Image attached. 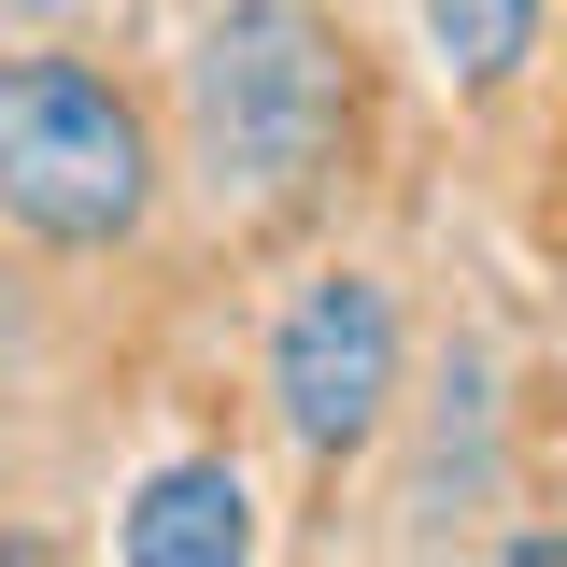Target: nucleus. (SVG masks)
<instances>
[{
  "label": "nucleus",
  "mask_w": 567,
  "mask_h": 567,
  "mask_svg": "<svg viewBox=\"0 0 567 567\" xmlns=\"http://www.w3.org/2000/svg\"><path fill=\"white\" fill-rule=\"evenodd\" d=\"M398 369H412V327H398V284L383 270H312L270 327V412L312 468L369 454L398 425Z\"/></svg>",
  "instance_id": "3"
},
{
  "label": "nucleus",
  "mask_w": 567,
  "mask_h": 567,
  "mask_svg": "<svg viewBox=\"0 0 567 567\" xmlns=\"http://www.w3.org/2000/svg\"><path fill=\"white\" fill-rule=\"evenodd\" d=\"M539 14H554V0H425V43H440V71H454L468 100H496L511 71L539 58Z\"/></svg>",
  "instance_id": "5"
},
{
  "label": "nucleus",
  "mask_w": 567,
  "mask_h": 567,
  "mask_svg": "<svg viewBox=\"0 0 567 567\" xmlns=\"http://www.w3.org/2000/svg\"><path fill=\"white\" fill-rule=\"evenodd\" d=\"M0 213L58 256H100L156 213V128L85 58H0Z\"/></svg>",
  "instance_id": "2"
},
{
  "label": "nucleus",
  "mask_w": 567,
  "mask_h": 567,
  "mask_svg": "<svg viewBox=\"0 0 567 567\" xmlns=\"http://www.w3.org/2000/svg\"><path fill=\"white\" fill-rule=\"evenodd\" d=\"M14 14H58V0H14Z\"/></svg>",
  "instance_id": "6"
},
{
  "label": "nucleus",
  "mask_w": 567,
  "mask_h": 567,
  "mask_svg": "<svg viewBox=\"0 0 567 567\" xmlns=\"http://www.w3.org/2000/svg\"><path fill=\"white\" fill-rule=\"evenodd\" d=\"M114 554L128 567H241L256 554V496L227 454H185V468H156V483L114 511Z\"/></svg>",
  "instance_id": "4"
},
{
  "label": "nucleus",
  "mask_w": 567,
  "mask_h": 567,
  "mask_svg": "<svg viewBox=\"0 0 567 567\" xmlns=\"http://www.w3.org/2000/svg\"><path fill=\"white\" fill-rule=\"evenodd\" d=\"M341 43L312 29V0H227L185 58V128H199V171L227 199H312L327 156H341Z\"/></svg>",
  "instance_id": "1"
}]
</instances>
